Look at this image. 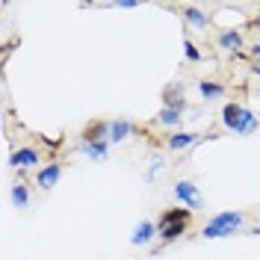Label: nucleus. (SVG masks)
Segmentation results:
<instances>
[{
    "instance_id": "15",
    "label": "nucleus",
    "mask_w": 260,
    "mask_h": 260,
    "mask_svg": "<svg viewBox=\"0 0 260 260\" xmlns=\"http://www.w3.org/2000/svg\"><path fill=\"white\" fill-rule=\"evenodd\" d=\"M12 204L21 207V210L30 204V192H27V186H24V183H15V186H12Z\"/></svg>"
},
{
    "instance_id": "24",
    "label": "nucleus",
    "mask_w": 260,
    "mask_h": 260,
    "mask_svg": "<svg viewBox=\"0 0 260 260\" xmlns=\"http://www.w3.org/2000/svg\"><path fill=\"white\" fill-rule=\"evenodd\" d=\"M251 71H254V74H257V77H260V65H254V68H251Z\"/></svg>"
},
{
    "instance_id": "13",
    "label": "nucleus",
    "mask_w": 260,
    "mask_h": 260,
    "mask_svg": "<svg viewBox=\"0 0 260 260\" xmlns=\"http://www.w3.org/2000/svg\"><path fill=\"white\" fill-rule=\"evenodd\" d=\"M198 92H201V98H207V101H216V98L225 95V86H222V83L201 80V83H198Z\"/></svg>"
},
{
    "instance_id": "2",
    "label": "nucleus",
    "mask_w": 260,
    "mask_h": 260,
    "mask_svg": "<svg viewBox=\"0 0 260 260\" xmlns=\"http://www.w3.org/2000/svg\"><path fill=\"white\" fill-rule=\"evenodd\" d=\"M175 198H178V201H183L189 210H201V207H204V198H201V192L195 189V183H189V180H178V183H175Z\"/></svg>"
},
{
    "instance_id": "16",
    "label": "nucleus",
    "mask_w": 260,
    "mask_h": 260,
    "mask_svg": "<svg viewBox=\"0 0 260 260\" xmlns=\"http://www.w3.org/2000/svg\"><path fill=\"white\" fill-rule=\"evenodd\" d=\"M183 18H186V21H189L192 27H198V30H201V27H207V15H204L201 9H195V6H186Z\"/></svg>"
},
{
    "instance_id": "12",
    "label": "nucleus",
    "mask_w": 260,
    "mask_h": 260,
    "mask_svg": "<svg viewBox=\"0 0 260 260\" xmlns=\"http://www.w3.org/2000/svg\"><path fill=\"white\" fill-rule=\"evenodd\" d=\"M180 118H183V110H175V107H162L160 115H157L162 127H175V124H180Z\"/></svg>"
},
{
    "instance_id": "10",
    "label": "nucleus",
    "mask_w": 260,
    "mask_h": 260,
    "mask_svg": "<svg viewBox=\"0 0 260 260\" xmlns=\"http://www.w3.org/2000/svg\"><path fill=\"white\" fill-rule=\"evenodd\" d=\"M198 142V136L195 133H175V136H169L166 139V145H169V151H183V148H189Z\"/></svg>"
},
{
    "instance_id": "6",
    "label": "nucleus",
    "mask_w": 260,
    "mask_h": 260,
    "mask_svg": "<svg viewBox=\"0 0 260 260\" xmlns=\"http://www.w3.org/2000/svg\"><path fill=\"white\" fill-rule=\"evenodd\" d=\"M189 219H192V213L183 210V207H172V210H166L160 216V225L157 228H166V225H189Z\"/></svg>"
},
{
    "instance_id": "20",
    "label": "nucleus",
    "mask_w": 260,
    "mask_h": 260,
    "mask_svg": "<svg viewBox=\"0 0 260 260\" xmlns=\"http://www.w3.org/2000/svg\"><path fill=\"white\" fill-rule=\"evenodd\" d=\"M160 166H162V157L157 154V157L151 160V166H148V172H145V180H148V183H151V180H154V175L160 172Z\"/></svg>"
},
{
    "instance_id": "4",
    "label": "nucleus",
    "mask_w": 260,
    "mask_h": 260,
    "mask_svg": "<svg viewBox=\"0 0 260 260\" xmlns=\"http://www.w3.org/2000/svg\"><path fill=\"white\" fill-rule=\"evenodd\" d=\"M160 234V228L154 225V222H139V225L133 228V237H130V243L133 245H148L154 237Z\"/></svg>"
},
{
    "instance_id": "21",
    "label": "nucleus",
    "mask_w": 260,
    "mask_h": 260,
    "mask_svg": "<svg viewBox=\"0 0 260 260\" xmlns=\"http://www.w3.org/2000/svg\"><path fill=\"white\" fill-rule=\"evenodd\" d=\"M183 53H186V59H192V62L201 59V53H198V48H195L192 42H183Z\"/></svg>"
},
{
    "instance_id": "1",
    "label": "nucleus",
    "mask_w": 260,
    "mask_h": 260,
    "mask_svg": "<svg viewBox=\"0 0 260 260\" xmlns=\"http://www.w3.org/2000/svg\"><path fill=\"white\" fill-rule=\"evenodd\" d=\"M240 225H243V213H234V210L216 213L210 222L204 225L201 237H204V240H222V237H231Z\"/></svg>"
},
{
    "instance_id": "3",
    "label": "nucleus",
    "mask_w": 260,
    "mask_h": 260,
    "mask_svg": "<svg viewBox=\"0 0 260 260\" xmlns=\"http://www.w3.org/2000/svg\"><path fill=\"white\" fill-rule=\"evenodd\" d=\"M59 178H62V166H59V162H48V166H45V169H39V175H36V180H39V186H42V189L56 186Z\"/></svg>"
},
{
    "instance_id": "9",
    "label": "nucleus",
    "mask_w": 260,
    "mask_h": 260,
    "mask_svg": "<svg viewBox=\"0 0 260 260\" xmlns=\"http://www.w3.org/2000/svg\"><path fill=\"white\" fill-rule=\"evenodd\" d=\"M83 142H110V124H104V121L89 124L83 133Z\"/></svg>"
},
{
    "instance_id": "14",
    "label": "nucleus",
    "mask_w": 260,
    "mask_h": 260,
    "mask_svg": "<svg viewBox=\"0 0 260 260\" xmlns=\"http://www.w3.org/2000/svg\"><path fill=\"white\" fill-rule=\"evenodd\" d=\"M219 45L225 50H237L240 45H243V36H240V30H225L222 36H219Z\"/></svg>"
},
{
    "instance_id": "19",
    "label": "nucleus",
    "mask_w": 260,
    "mask_h": 260,
    "mask_svg": "<svg viewBox=\"0 0 260 260\" xmlns=\"http://www.w3.org/2000/svg\"><path fill=\"white\" fill-rule=\"evenodd\" d=\"M166 107H175V110H183V98L178 95V89H166Z\"/></svg>"
},
{
    "instance_id": "18",
    "label": "nucleus",
    "mask_w": 260,
    "mask_h": 260,
    "mask_svg": "<svg viewBox=\"0 0 260 260\" xmlns=\"http://www.w3.org/2000/svg\"><path fill=\"white\" fill-rule=\"evenodd\" d=\"M254 127H257V115L243 107V121H240V130H237V133H251Z\"/></svg>"
},
{
    "instance_id": "23",
    "label": "nucleus",
    "mask_w": 260,
    "mask_h": 260,
    "mask_svg": "<svg viewBox=\"0 0 260 260\" xmlns=\"http://www.w3.org/2000/svg\"><path fill=\"white\" fill-rule=\"evenodd\" d=\"M251 56H254V59H260V42H257V45H251Z\"/></svg>"
},
{
    "instance_id": "7",
    "label": "nucleus",
    "mask_w": 260,
    "mask_h": 260,
    "mask_svg": "<svg viewBox=\"0 0 260 260\" xmlns=\"http://www.w3.org/2000/svg\"><path fill=\"white\" fill-rule=\"evenodd\" d=\"M77 151L86 154L89 160H107V154H110V142H80Z\"/></svg>"
},
{
    "instance_id": "17",
    "label": "nucleus",
    "mask_w": 260,
    "mask_h": 260,
    "mask_svg": "<svg viewBox=\"0 0 260 260\" xmlns=\"http://www.w3.org/2000/svg\"><path fill=\"white\" fill-rule=\"evenodd\" d=\"M183 231H186V225H166V228H160V234H157V237H160L162 243H175Z\"/></svg>"
},
{
    "instance_id": "8",
    "label": "nucleus",
    "mask_w": 260,
    "mask_h": 260,
    "mask_svg": "<svg viewBox=\"0 0 260 260\" xmlns=\"http://www.w3.org/2000/svg\"><path fill=\"white\" fill-rule=\"evenodd\" d=\"M240 121H243V107L240 104H228L225 110H222V124L237 133L240 130Z\"/></svg>"
},
{
    "instance_id": "22",
    "label": "nucleus",
    "mask_w": 260,
    "mask_h": 260,
    "mask_svg": "<svg viewBox=\"0 0 260 260\" xmlns=\"http://www.w3.org/2000/svg\"><path fill=\"white\" fill-rule=\"evenodd\" d=\"M115 6H118V9H136V3H133V0H121V3H115Z\"/></svg>"
},
{
    "instance_id": "5",
    "label": "nucleus",
    "mask_w": 260,
    "mask_h": 260,
    "mask_svg": "<svg viewBox=\"0 0 260 260\" xmlns=\"http://www.w3.org/2000/svg\"><path fill=\"white\" fill-rule=\"evenodd\" d=\"M39 160H42V157H39V151H36V148H18L15 154L9 157V162H12L15 169H32Z\"/></svg>"
},
{
    "instance_id": "11",
    "label": "nucleus",
    "mask_w": 260,
    "mask_h": 260,
    "mask_svg": "<svg viewBox=\"0 0 260 260\" xmlns=\"http://www.w3.org/2000/svg\"><path fill=\"white\" fill-rule=\"evenodd\" d=\"M130 130H133V124H130V121H124V118L110 121V142H124Z\"/></svg>"
}]
</instances>
